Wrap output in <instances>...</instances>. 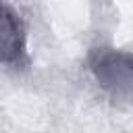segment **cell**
Instances as JSON below:
<instances>
[{"mask_svg": "<svg viewBox=\"0 0 133 133\" xmlns=\"http://www.w3.org/2000/svg\"><path fill=\"white\" fill-rule=\"evenodd\" d=\"M87 66L96 83L116 102L133 104V54L116 48H94Z\"/></svg>", "mask_w": 133, "mask_h": 133, "instance_id": "obj_1", "label": "cell"}, {"mask_svg": "<svg viewBox=\"0 0 133 133\" xmlns=\"http://www.w3.org/2000/svg\"><path fill=\"white\" fill-rule=\"evenodd\" d=\"M27 56V35L19 12L0 0V64L4 66H25Z\"/></svg>", "mask_w": 133, "mask_h": 133, "instance_id": "obj_2", "label": "cell"}]
</instances>
